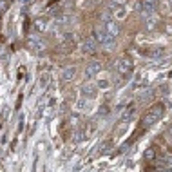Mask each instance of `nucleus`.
<instances>
[{
  "label": "nucleus",
  "mask_w": 172,
  "mask_h": 172,
  "mask_svg": "<svg viewBox=\"0 0 172 172\" xmlns=\"http://www.w3.org/2000/svg\"><path fill=\"white\" fill-rule=\"evenodd\" d=\"M109 147H111V141H105V143H103V147H101V149L98 151V156H101V154L105 152V151H107Z\"/></svg>",
  "instance_id": "obj_10"
},
{
  "label": "nucleus",
  "mask_w": 172,
  "mask_h": 172,
  "mask_svg": "<svg viewBox=\"0 0 172 172\" xmlns=\"http://www.w3.org/2000/svg\"><path fill=\"white\" fill-rule=\"evenodd\" d=\"M93 35H94V38L98 40V44H103V42L107 40V35H105V31H103V29H94V33H93Z\"/></svg>",
  "instance_id": "obj_7"
},
{
  "label": "nucleus",
  "mask_w": 172,
  "mask_h": 172,
  "mask_svg": "<svg viewBox=\"0 0 172 172\" xmlns=\"http://www.w3.org/2000/svg\"><path fill=\"white\" fill-rule=\"evenodd\" d=\"M87 105H89L87 100H80V103H78L76 107H78V109H87Z\"/></svg>",
  "instance_id": "obj_12"
},
{
  "label": "nucleus",
  "mask_w": 172,
  "mask_h": 172,
  "mask_svg": "<svg viewBox=\"0 0 172 172\" xmlns=\"http://www.w3.org/2000/svg\"><path fill=\"white\" fill-rule=\"evenodd\" d=\"M82 49H83V53H94V51H96V42H94V40H89V42H85Z\"/></svg>",
  "instance_id": "obj_6"
},
{
  "label": "nucleus",
  "mask_w": 172,
  "mask_h": 172,
  "mask_svg": "<svg viewBox=\"0 0 172 172\" xmlns=\"http://www.w3.org/2000/svg\"><path fill=\"white\" fill-rule=\"evenodd\" d=\"M161 116H163V105H156V107H152L147 114L143 116V120H141L140 127H141V129H149V127L154 125V123H156Z\"/></svg>",
  "instance_id": "obj_1"
},
{
  "label": "nucleus",
  "mask_w": 172,
  "mask_h": 172,
  "mask_svg": "<svg viewBox=\"0 0 172 172\" xmlns=\"http://www.w3.org/2000/svg\"><path fill=\"white\" fill-rule=\"evenodd\" d=\"M107 33L109 35H118V25L113 22H107Z\"/></svg>",
  "instance_id": "obj_8"
},
{
  "label": "nucleus",
  "mask_w": 172,
  "mask_h": 172,
  "mask_svg": "<svg viewBox=\"0 0 172 172\" xmlns=\"http://www.w3.org/2000/svg\"><path fill=\"white\" fill-rule=\"evenodd\" d=\"M82 93H83V94H87V96H93L96 93V89L93 87V85H85V87L82 89Z\"/></svg>",
  "instance_id": "obj_9"
},
{
  "label": "nucleus",
  "mask_w": 172,
  "mask_h": 172,
  "mask_svg": "<svg viewBox=\"0 0 172 172\" xmlns=\"http://www.w3.org/2000/svg\"><path fill=\"white\" fill-rule=\"evenodd\" d=\"M75 73H76V67H65V69L62 71V80H63V82L73 80V78H75Z\"/></svg>",
  "instance_id": "obj_5"
},
{
  "label": "nucleus",
  "mask_w": 172,
  "mask_h": 172,
  "mask_svg": "<svg viewBox=\"0 0 172 172\" xmlns=\"http://www.w3.org/2000/svg\"><path fill=\"white\" fill-rule=\"evenodd\" d=\"M98 85H100V87H101V89H105V87H107V82H105V80H101V82H100V83H98Z\"/></svg>",
  "instance_id": "obj_13"
},
{
  "label": "nucleus",
  "mask_w": 172,
  "mask_h": 172,
  "mask_svg": "<svg viewBox=\"0 0 172 172\" xmlns=\"http://www.w3.org/2000/svg\"><path fill=\"white\" fill-rule=\"evenodd\" d=\"M154 7H156V2H154V0H143V2H141V13H143L145 17H147L149 13H152Z\"/></svg>",
  "instance_id": "obj_3"
},
{
  "label": "nucleus",
  "mask_w": 172,
  "mask_h": 172,
  "mask_svg": "<svg viewBox=\"0 0 172 172\" xmlns=\"http://www.w3.org/2000/svg\"><path fill=\"white\" fill-rule=\"evenodd\" d=\"M116 67H118L120 73H129V71L132 69V62H131V58L123 56V58H120V62H118Z\"/></svg>",
  "instance_id": "obj_2"
},
{
  "label": "nucleus",
  "mask_w": 172,
  "mask_h": 172,
  "mask_svg": "<svg viewBox=\"0 0 172 172\" xmlns=\"http://www.w3.org/2000/svg\"><path fill=\"white\" fill-rule=\"evenodd\" d=\"M100 71V63L98 62H93V63H89L87 67H85V78H93Z\"/></svg>",
  "instance_id": "obj_4"
},
{
  "label": "nucleus",
  "mask_w": 172,
  "mask_h": 172,
  "mask_svg": "<svg viewBox=\"0 0 172 172\" xmlns=\"http://www.w3.org/2000/svg\"><path fill=\"white\" fill-rule=\"evenodd\" d=\"M143 156H145V159H152V158H154V149H147Z\"/></svg>",
  "instance_id": "obj_11"
}]
</instances>
